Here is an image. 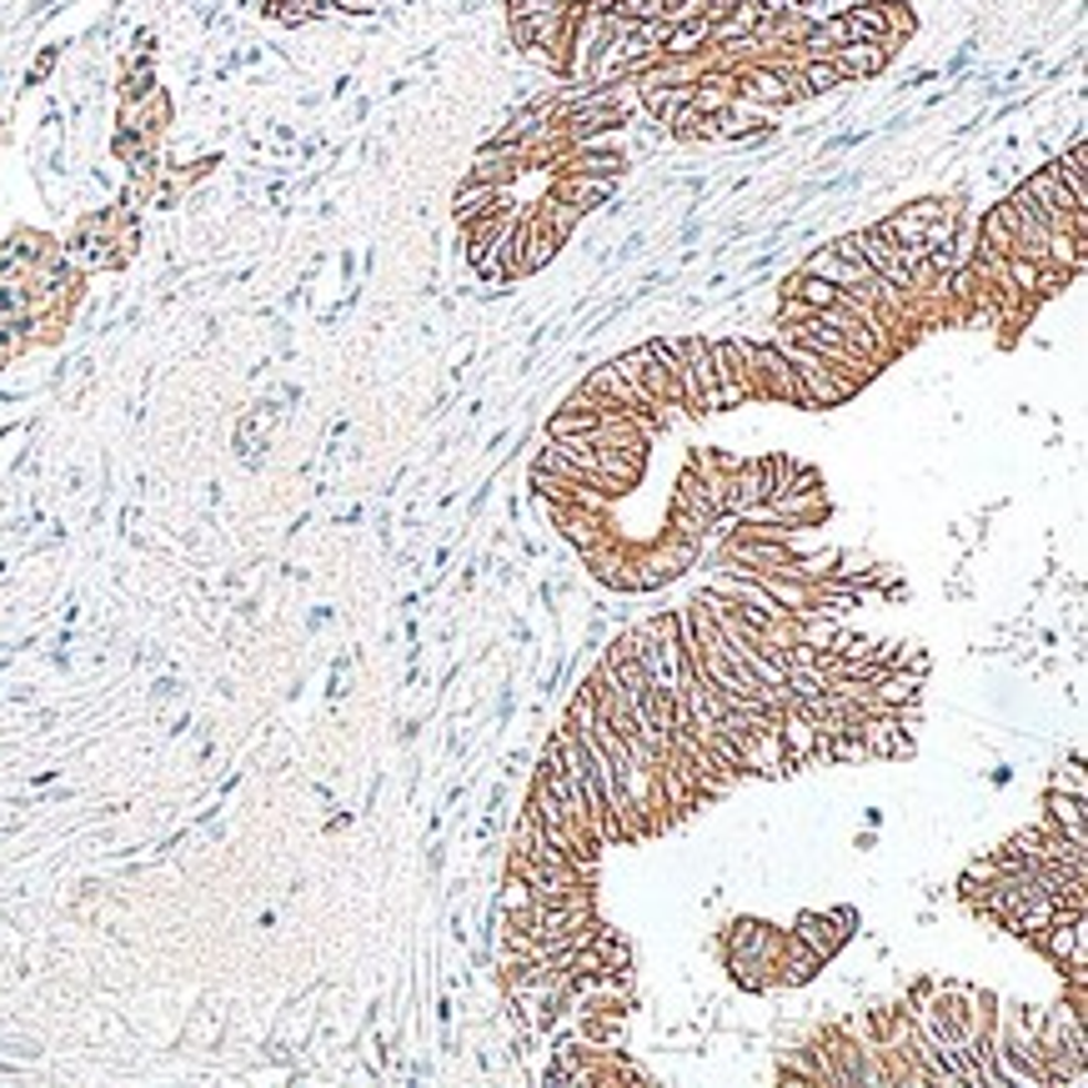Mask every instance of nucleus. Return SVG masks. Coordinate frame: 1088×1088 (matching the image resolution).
Segmentation results:
<instances>
[{
  "label": "nucleus",
  "mask_w": 1088,
  "mask_h": 1088,
  "mask_svg": "<svg viewBox=\"0 0 1088 1088\" xmlns=\"http://www.w3.org/2000/svg\"><path fill=\"white\" fill-rule=\"evenodd\" d=\"M708 357H712V377H718V397L722 406H738V402H752L758 397V377H752V341H708Z\"/></svg>",
  "instance_id": "f257e3e1"
},
{
  "label": "nucleus",
  "mask_w": 1088,
  "mask_h": 1088,
  "mask_svg": "<svg viewBox=\"0 0 1088 1088\" xmlns=\"http://www.w3.org/2000/svg\"><path fill=\"white\" fill-rule=\"evenodd\" d=\"M683 357H687L683 406H687V412H693V416L722 412V397H718V377H712V357H708V341H703V337H683Z\"/></svg>",
  "instance_id": "f03ea898"
},
{
  "label": "nucleus",
  "mask_w": 1088,
  "mask_h": 1088,
  "mask_svg": "<svg viewBox=\"0 0 1088 1088\" xmlns=\"http://www.w3.org/2000/svg\"><path fill=\"white\" fill-rule=\"evenodd\" d=\"M752 377H758V397H768V402H793V406H803V387H797L793 361H788L783 351L773 347V341L752 347Z\"/></svg>",
  "instance_id": "7ed1b4c3"
},
{
  "label": "nucleus",
  "mask_w": 1088,
  "mask_h": 1088,
  "mask_svg": "<svg viewBox=\"0 0 1088 1088\" xmlns=\"http://www.w3.org/2000/svg\"><path fill=\"white\" fill-rule=\"evenodd\" d=\"M1038 948H1044L1054 963H1064V969H1084V963H1088V918L1058 908L1054 923L1038 933Z\"/></svg>",
  "instance_id": "20e7f679"
},
{
  "label": "nucleus",
  "mask_w": 1088,
  "mask_h": 1088,
  "mask_svg": "<svg viewBox=\"0 0 1088 1088\" xmlns=\"http://www.w3.org/2000/svg\"><path fill=\"white\" fill-rule=\"evenodd\" d=\"M853 923H858V913H853V908H833V913H803L793 923V938H797V943H807L827 963V958H833L853 938Z\"/></svg>",
  "instance_id": "39448f33"
},
{
  "label": "nucleus",
  "mask_w": 1088,
  "mask_h": 1088,
  "mask_svg": "<svg viewBox=\"0 0 1088 1088\" xmlns=\"http://www.w3.org/2000/svg\"><path fill=\"white\" fill-rule=\"evenodd\" d=\"M166 126H171V96H166L161 86L146 91L141 101H120V131H136L156 146Z\"/></svg>",
  "instance_id": "423d86ee"
},
{
  "label": "nucleus",
  "mask_w": 1088,
  "mask_h": 1088,
  "mask_svg": "<svg viewBox=\"0 0 1088 1088\" xmlns=\"http://www.w3.org/2000/svg\"><path fill=\"white\" fill-rule=\"evenodd\" d=\"M1023 191L1034 197V207L1044 211V221H1048V226H1064V216H1068V211H1078V207H1084V201H1074V191H1068V186L1054 176V166H1038L1034 176H1023Z\"/></svg>",
  "instance_id": "0eeeda50"
},
{
  "label": "nucleus",
  "mask_w": 1088,
  "mask_h": 1088,
  "mask_svg": "<svg viewBox=\"0 0 1088 1088\" xmlns=\"http://www.w3.org/2000/svg\"><path fill=\"white\" fill-rule=\"evenodd\" d=\"M892 51L898 45H838V51L827 55L833 66H838V76L848 81V86H858V81H873V76H883L888 71V61H892Z\"/></svg>",
  "instance_id": "6e6552de"
},
{
  "label": "nucleus",
  "mask_w": 1088,
  "mask_h": 1088,
  "mask_svg": "<svg viewBox=\"0 0 1088 1088\" xmlns=\"http://www.w3.org/2000/svg\"><path fill=\"white\" fill-rule=\"evenodd\" d=\"M552 197L588 216V211L608 207L617 197V181H602V176H552Z\"/></svg>",
  "instance_id": "1a4fd4ad"
},
{
  "label": "nucleus",
  "mask_w": 1088,
  "mask_h": 1088,
  "mask_svg": "<svg viewBox=\"0 0 1088 1088\" xmlns=\"http://www.w3.org/2000/svg\"><path fill=\"white\" fill-rule=\"evenodd\" d=\"M501 207H511V191H501V186H492V181H462L457 197H452L457 226H472V221L492 216V211H501Z\"/></svg>",
  "instance_id": "9d476101"
},
{
  "label": "nucleus",
  "mask_w": 1088,
  "mask_h": 1088,
  "mask_svg": "<svg viewBox=\"0 0 1088 1088\" xmlns=\"http://www.w3.org/2000/svg\"><path fill=\"white\" fill-rule=\"evenodd\" d=\"M838 25H843V41H858V45H898L892 41V31H888V15H883V6L878 0H868V6H848V11L838 15Z\"/></svg>",
  "instance_id": "9b49d317"
},
{
  "label": "nucleus",
  "mask_w": 1088,
  "mask_h": 1088,
  "mask_svg": "<svg viewBox=\"0 0 1088 1088\" xmlns=\"http://www.w3.org/2000/svg\"><path fill=\"white\" fill-rule=\"evenodd\" d=\"M778 943H783V928H768L758 918H738L728 928V953H738V958H768V963H778Z\"/></svg>",
  "instance_id": "f8f14e48"
},
{
  "label": "nucleus",
  "mask_w": 1088,
  "mask_h": 1088,
  "mask_svg": "<svg viewBox=\"0 0 1088 1088\" xmlns=\"http://www.w3.org/2000/svg\"><path fill=\"white\" fill-rule=\"evenodd\" d=\"M817 973H823V958H817L807 943H797L793 933H783V943H778V979L783 983H813Z\"/></svg>",
  "instance_id": "ddd939ff"
},
{
  "label": "nucleus",
  "mask_w": 1088,
  "mask_h": 1088,
  "mask_svg": "<svg viewBox=\"0 0 1088 1088\" xmlns=\"http://www.w3.org/2000/svg\"><path fill=\"white\" fill-rule=\"evenodd\" d=\"M1044 807H1048V823H1054L1058 833H1064V838L1084 843V793H1064V788H1048Z\"/></svg>",
  "instance_id": "4468645a"
},
{
  "label": "nucleus",
  "mask_w": 1088,
  "mask_h": 1088,
  "mask_svg": "<svg viewBox=\"0 0 1088 1088\" xmlns=\"http://www.w3.org/2000/svg\"><path fill=\"white\" fill-rule=\"evenodd\" d=\"M1048 166H1054V176L1068 186V191H1074V201H1084V207H1088V151H1084V131H1078L1074 146H1068L1058 161H1048Z\"/></svg>",
  "instance_id": "2eb2a0df"
},
{
  "label": "nucleus",
  "mask_w": 1088,
  "mask_h": 1088,
  "mask_svg": "<svg viewBox=\"0 0 1088 1088\" xmlns=\"http://www.w3.org/2000/svg\"><path fill=\"white\" fill-rule=\"evenodd\" d=\"M708 45H712V21H708V15H697V21L673 25V35H667L663 55H703Z\"/></svg>",
  "instance_id": "dca6fc26"
},
{
  "label": "nucleus",
  "mask_w": 1088,
  "mask_h": 1088,
  "mask_svg": "<svg viewBox=\"0 0 1088 1088\" xmlns=\"http://www.w3.org/2000/svg\"><path fill=\"white\" fill-rule=\"evenodd\" d=\"M979 251L1013 256V221H1008V211H1003V201L993 211H983V221H979Z\"/></svg>",
  "instance_id": "f3484780"
},
{
  "label": "nucleus",
  "mask_w": 1088,
  "mask_h": 1088,
  "mask_svg": "<svg viewBox=\"0 0 1088 1088\" xmlns=\"http://www.w3.org/2000/svg\"><path fill=\"white\" fill-rule=\"evenodd\" d=\"M797 86H803V101H807V96H823V91L848 86V81L838 76V66L827 55H817V61H797Z\"/></svg>",
  "instance_id": "a211bd4d"
},
{
  "label": "nucleus",
  "mask_w": 1088,
  "mask_h": 1088,
  "mask_svg": "<svg viewBox=\"0 0 1088 1088\" xmlns=\"http://www.w3.org/2000/svg\"><path fill=\"white\" fill-rule=\"evenodd\" d=\"M878 231L892 241V246H923V231H928V226L904 207V211H892V216H883V221H878Z\"/></svg>",
  "instance_id": "6ab92c4d"
},
{
  "label": "nucleus",
  "mask_w": 1088,
  "mask_h": 1088,
  "mask_svg": "<svg viewBox=\"0 0 1088 1088\" xmlns=\"http://www.w3.org/2000/svg\"><path fill=\"white\" fill-rule=\"evenodd\" d=\"M667 136H673V141H683V146H693V141H712V120L703 116V110H693V106H687V110H677V116L667 120Z\"/></svg>",
  "instance_id": "aec40b11"
},
{
  "label": "nucleus",
  "mask_w": 1088,
  "mask_h": 1088,
  "mask_svg": "<svg viewBox=\"0 0 1088 1088\" xmlns=\"http://www.w3.org/2000/svg\"><path fill=\"white\" fill-rule=\"evenodd\" d=\"M567 6H578V0H507V21H527V15H552V11H567Z\"/></svg>",
  "instance_id": "412c9836"
},
{
  "label": "nucleus",
  "mask_w": 1088,
  "mask_h": 1088,
  "mask_svg": "<svg viewBox=\"0 0 1088 1088\" xmlns=\"http://www.w3.org/2000/svg\"><path fill=\"white\" fill-rule=\"evenodd\" d=\"M146 91H156V71L146 66V61H136V66L126 71V81H120V101H141Z\"/></svg>",
  "instance_id": "4be33fe9"
},
{
  "label": "nucleus",
  "mask_w": 1088,
  "mask_h": 1088,
  "mask_svg": "<svg viewBox=\"0 0 1088 1088\" xmlns=\"http://www.w3.org/2000/svg\"><path fill=\"white\" fill-rule=\"evenodd\" d=\"M527 908H532V888L517 873H507V883H501V913H527Z\"/></svg>",
  "instance_id": "5701e85b"
},
{
  "label": "nucleus",
  "mask_w": 1088,
  "mask_h": 1088,
  "mask_svg": "<svg viewBox=\"0 0 1088 1088\" xmlns=\"http://www.w3.org/2000/svg\"><path fill=\"white\" fill-rule=\"evenodd\" d=\"M1054 788H1064V793H1084V768H1078V758H1068V768H1058Z\"/></svg>",
  "instance_id": "b1692460"
},
{
  "label": "nucleus",
  "mask_w": 1088,
  "mask_h": 1088,
  "mask_svg": "<svg viewBox=\"0 0 1088 1088\" xmlns=\"http://www.w3.org/2000/svg\"><path fill=\"white\" fill-rule=\"evenodd\" d=\"M797 6H803V0H797Z\"/></svg>",
  "instance_id": "393cba45"
}]
</instances>
